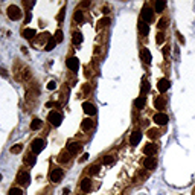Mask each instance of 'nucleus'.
<instances>
[{
  "instance_id": "1",
  "label": "nucleus",
  "mask_w": 195,
  "mask_h": 195,
  "mask_svg": "<svg viewBox=\"0 0 195 195\" xmlns=\"http://www.w3.org/2000/svg\"><path fill=\"white\" fill-rule=\"evenodd\" d=\"M8 17L11 18V20H20L21 18V11H20V8L18 6H15V5H11L9 8H8Z\"/></svg>"
},
{
  "instance_id": "2",
  "label": "nucleus",
  "mask_w": 195,
  "mask_h": 195,
  "mask_svg": "<svg viewBox=\"0 0 195 195\" xmlns=\"http://www.w3.org/2000/svg\"><path fill=\"white\" fill-rule=\"evenodd\" d=\"M44 140L43 139H34L32 140V143H31V150H32V153L34 154H40L43 150H44Z\"/></svg>"
},
{
  "instance_id": "3",
  "label": "nucleus",
  "mask_w": 195,
  "mask_h": 195,
  "mask_svg": "<svg viewBox=\"0 0 195 195\" xmlns=\"http://www.w3.org/2000/svg\"><path fill=\"white\" fill-rule=\"evenodd\" d=\"M47 120H49L53 127H58V125H61V122H63V116H61V113H58V111H52V113H49Z\"/></svg>"
},
{
  "instance_id": "4",
  "label": "nucleus",
  "mask_w": 195,
  "mask_h": 195,
  "mask_svg": "<svg viewBox=\"0 0 195 195\" xmlns=\"http://www.w3.org/2000/svg\"><path fill=\"white\" fill-rule=\"evenodd\" d=\"M143 21H146V23H150V21H153V18H154V11L150 8V6H143V9H142V17H140Z\"/></svg>"
},
{
  "instance_id": "5",
  "label": "nucleus",
  "mask_w": 195,
  "mask_h": 195,
  "mask_svg": "<svg viewBox=\"0 0 195 195\" xmlns=\"http://www.w3.org/2000/svg\"><path fill=\"white\" fill-rule=\"evenodd\" d=\"M17 181H18L21 186H28V185L31 183V175H29V172H28V171H21V172L18 174V177H17Z\"/></svg>"
},
{
  "instance_id": "6",
  "label": "nucleus",
  "mask_w": 195,
  "mask_h": 195,
  "mask_svg": "<svg viewBox=\"0 0 195 195\" xmlns=\"http://www.w3.org/2000/svg\"><path fill=\"white\" fill-rule=\"evenodd\" d=\"M64 177V172H63V169H60V168H55V169H52L50 171V180L53 181V183H58L61 178Z\"/></svg>"
},
{
  "instance_id": "7",
  "label": "nucleus",
  "mask_w": 195,
  "mask_h": 195,
  "mask_svg": "<svg viewBox=\"0 0 195 195\" xmlns=\"http://www.w3.org/2000/svg\"><path fill=\"white\" fill-rule=\"evenodd\" d=\"M67 67L72 70V72H76L79 69V61H78V58H75V57H70V58H67Z\"/></svg>"
},
{
  "instance_id": "8",
  "label": "nucleus",
  "mask_w": 195,
  "mask_h": 195,
  "mask_svg": "<svg viewBox=\"0 0 195 195\" xmlns=\"http://www.w3.org/2000/svg\"><path fill=\"white\" fill-rule=\"evenodd\" d=\"M82 110H84L85 115H90V116L96 115V107L93 104H90V102H84L82 104Z\"/></svg>"
},
{
  "instance_id": "9",
  "label": "nucleus",
  "mask_w": 195,
  "mask_h": 195,
  "mask_svg": "<svg viewBox=\"0 0 195 195\" xmlns=\"http://www.w3.org/2000/svg\"><path fill=\"white\" fill-rule=\"evenodd\" d=\"M169 87H171V82H169L166 78L160 79V81L157 82V88H158V92H162V93H165Z\"/></svg>"
},
{
  "instance_id": "10",
  "label": "nucleus",
  "mask_w": 195,
  "mask_h": 195,
  "mask_svg": "<svg viewBox=\"0 0 195 195\" xmlns=\"http://www.w3.org/2000/svg\"><path fill=\"white\" fill-rule=\"evenodd\" d=\"M157 150H158V148H157L154 143H146V145H145V148H143V153H145L146 156L153 157L157 153Z\"/></svg>"
},
{
  "instance_id": "11",
  "label": "nucleus",
  "mask_w": 195,
  "mask_h": 195,
  "mask_svg": "<svg viewBox=\"0 0 195 195\" xmlns=\"http://www.w3.org/2000/svg\"><path fill=\"white\" fill-rule=\"evenodd\" d=\"M81 150H82V145H81L79 142H73V143H69V146H67V151H69L70 154H78Z\"/></svg>"
},
{
  "instance_id": "12",
  "label": "nucleus",
  "mask_w": 195,
  "mask_h": 195,
  "mask_svg": "<svg viewBox=\"0 0 195 195\" xmlns=\"http://www.w3.org/2000/svg\"><path fill=\"white\" fill-rule=\"evenodd\" d=\"M168 116L165 115V113H157L156 116H154V122H156L157 125H166L168 123Z\"/></svg>"
},
{
  "instance_id": "13",
  "label": "nucleus",
  "mask_w": 195,
  "mask_h": 195,
  "mask_svg": "<svg viewBox=\"0 0 195 195\" xmlns=\"http://www.w3.org/2000/svg\"><path fill=\"white\" fill-rule=\"evenodd\" d=\"M140 139H142V133H140V131H133V134L130 136V143H131L133 146H136V145L140 142Z\"/></svg>"
},
{
  "instance_id": "14",
  "label": "nucleus",
  "mask_w": 195,
  "mask_h": 195,
  "mask_svg": "<svg viewBox=\"0 0 195 195\" xmlns=\"http://www.w3.org/2000/svg\"><path fill=\"white\" fill-rule=\"evenodd\" d=\"M35 34H37V31L32 29V28H26V29L21 32V35H23L26 40H32V37H35Z\"/></svg>"
},
{
  "instance_id": "15",
  "label": "nucleus",
  "mask_w": 195,
  "mask_h": 195,
  "mask_svg": "<svg viewBox=\"0 0 195 195\" xmlns=\"http://www.w3.org/2000/svg\"><path fill=\"white\" fill-rule=\"evenodd\" d=\"M137 26H139V31H140V34H142V35H148V31H150V28H148L146 21H143V20L140 18Z\"/></svg>"
},
{
  "instance_id": "16",
  "label": "nucleus",
  "mask_w": 195,
  "mask_h": 195,
  "mask_svg": "<svg viewBox=\"0 0 195 195\" xmlns=\"http://www.w3.org/2000/svg\"><path fill=\"white\" fill-rule=\"evenodd\" d=\"M81 189H82L84 192H88V191L92 189V181H90V178H82V180H81Z\"/></svg>"
},
{
  "instance_id": "17",
  "label": "nucleus",
  "mask_w": 195,
  "mask_h": 195,
  "mask_svg": "<svg viewBox=\"0 0 195 195\" xmlns=\"http://www.w3.org/2000/svg\"><path fill=\"white\" fill-rule=\"evenodd\" d=\"M157 166V158L154 157H148V158H145V168H148V169H154Z\"/></svg>"
},
{
  "instance_id": "18",
  "label": "nucleus",
  "mask_w": 195,
  "mask_h": 195,
  "mask_svg": "<svg viewBox=\"0 0 195 195\" xmlns=\"http://www.w3.org/2000/svg\"><path fill=\"white\" fill-rule=\"evenodd\" d=\"M70 156H72V154H70L69 151H63V153L60 154V157H58V162H60V163H67V162L70 160Z\"/></svg>"
},
{
  "instance_id": "19",
  "label": "nucleus",
  "mask_w": 195,
  "mask_h": 195,
  "mask_svg": "<svg viewBox=\"0 0 195 195\" xmlns=\"http://www.w3.org/2000/svg\"><path fill=\"white\" fill-rule=\"evenodd\" d=\"M142 60H143L146 64L151 63V52H150L148 49H142Z\"/></svg>"
},
{
  "instance_id": "20",
  "label": "nucleus",
  "mask_w": 195,
  "mask_h": 195,
  "mask_svg": "<svg viewBox=\"0 0 195 195\" xmlns=\"http://www.w3.org/2000/svg\"><path fill=\"white\" fill-rule=\"evenodd\" d=\"M41 125H43V122L35 117V119H32V122H31V130H32V131H37V130L41 128Z\"/></svg>"
},
{
  "instance_id": "21",
  "label": "nucleus",
  "mask_w": 195,
  "mask_h": 195,
  "mask_svg": "<svg viewBox=\"0 0 195 195\" xmlns=\"http://www.w3.org/2000/svg\"><path fill=\"white\" fill-rule=\"evenodd\" d=\"M72 43L73 44H81L82 43V34L81 32H73L72 34Z\"/></svg>"
},
{
  "instance_id": "22",
  "label": "nucleus",
  "mask_w": 195,
  "mask_h": 195,
  "mask_svg": "<svg viewBox=\"0 0 195 195\" xmlns=\"http://www.w3.org/2000/svg\"><path fill=\"white\" fill-rule=\"evenodd\" d=\"M92 127H93V120H92V119H84V120H82V123H81V128H82L84 131L90 130Z\"/></svg>"
},
{
  "instance_id": "23",
  "label": "nucleus",
  "mask_w": 195,
  "mask_h": 195,
  "mask_svg": "<svg viewBox=\"0 0 195 195\" xmlns=\"http://www.w3.org/2000/svg\"><path fill=\"white\" fill-rule=\"evenodd\" d=\"M55 44H57L55 38H52V37H50V38H49V41L46 43V46H44V50H47V52H49V50H53Z\"/></svg>"
},
{
  "instance_id": "24",
  "label": "nucleus",
  "mask_w": 195,
  "mask_h": 195,
  "mask_svg": "<svg viewBox=\"0 0 195 195\" xmlns=\"http://www.w3.org/2000/svg\"><path fill=\"white\" fill-rule=\"evenodd\" d=\"M154 105H156L157 110H163V108H165V105H166V102H165V99H163V98H158V99L154 101Z\"/></svg>"
},
{
  "instance_id": "25",
  "label": "nucleus",
  "mask_w": 195,
  "mask_h": 195,
  "mask_svg": "<svg viewBox=\"0 0 195 195\" xmlns=\"http://www.w3.org/2000/svg\"><path fill=\"white\" fill-rule=\"evenodd\" d=\"M165 8H166V2H163V0H158V2L156 3V8H154V11H156V12H162Z\"/></svg>"
},
{
  "instance_id": "26",
  "label": "nucleus",
  "mask_w": 195,
  "mask_h": 195,
  "mask_svg": "<svg viewBox=\"0 0 195 195\" xmlns=\"http://www.w3.org/2000/svg\"><path fill=\"white\" fill-rule=\"evenodd\" d=\"M134 105H136V108H139V110H140V108H143V107H145V98H143V96L137 98V99H136V102H134Z\"/></svg>"
},
{
  "instance_id": "27",
  "label": "nucleus",
  "mask_w": 195,
  "mask_h": 195,
  "mask_svg": "<svg viewBox=\"0 0 195 195\" xmlns=\"http://www.w3.org/2000/svg\"><path fill=\"white\" fill-rule=\"evenodd\" d=\"M73 18H75L76 23H82V21H84V14H82V11H76L75 15H73Z\"/></svg>"
},
{
  "instance_id": "28",
  "label": "nucleus",
  "mask_w": 195,
  "mask_h": 195,
  "mask_svg": "<svg viewBox=\"0 0 195 195\" xmlns=\"http://www.w3.org/2000/svg\"><path fill=\"white\" fill-rule=\"evenodd\" d=\"M146 134H148V137H150V139H156V137H158V134H160V133H158V130L153 128V130H148V133H146Z\"/></svg>"
},
{
  "instance_id": "29",
  "label": "nucleus",
  "mask_w": 195,
  "mask_h": 195,
  "mask_svg": "<svg viewBox=\"0 0 195 195\" xmlns=\"http://www.w3.org/2000/svg\"><path fill=\"white\" fill-rule=\"evenodd\" d=\"M63 40H64V34H63V31L58 29V31L55 32V41H57V43H63Z\"/></svg>"
},
{
  "instance_id": "30",
  "label": "nucleus",
  "mask_w": 195,
  "mask_h": 195,
  "mask_svg": "<svg viewBox=\"0 0 195 195\" xmlns=\"http://www.w3.org/2000/svg\"><path fill=\"white\" fill-rule=\"evenodd\" d=\"M21 151H23V146H21L20 143H18V145H14V146L11 148V153H12V154H20Z\"/></svg>"
},
{
  "instance_id": "31",
  "label": "nucleus",
  "mask_w": 195,
  "mask_h": 195,
  "mask_svg": "<svg viewBox=\"0 0 195 195\" xmlns=\"http://www.w3.org/2000/svg\"><path fill=\"white\" fill-rule=\"evenodd\" d=\"M26 163H28L29 166H34V165L37 163V157L32 156V154H31V156H28V157H26Z\"/></svg>"
},
{
  "instance_id": "32",
  "label": "nucleus",
  "mask_w": 195,
  "mask_h": 195,
  "mask_svg": "<svg viewBox=\"0 0 195 195\" xmlns=\"http://www.w3.org/2000/svg\"><path fill=\"white\" fill-rule=\"evenodd\" d=\"M108 23H110V18H108V17H104V18L98 20V26H101V28H102V26H107Z\"/></svg>"
},
{
  "instance_id": "33",
  "label": "nucleus",
  "mask_w": 195,
  "mask_h": 195,
  "mask_svg": "<svg viewBox=\"0 0 195 195\" xmlns=\"http://www.w3.org/2000/svg\"><path fill=\"white\" fill-rule=\"evenodd\" d=\"M102 162H104V165H113V163H115V157L113 156H105Z\"/></svg>"
},
{
  "instance_id": "34",
  "label": "nucleus",
  "mask_w": 195,
  "mask_h": 195,
  "mask_svg": "<svg viewBox=\"0 0 195 195\" xmlns=\"http://www.w3.org/2000/svg\"><path fill=\"white\" fill-rule=\"evenodd\" d=\"M166 23H168V21H166V18H160V20H158V23H157V28H158V29H165V28L168 26Z\"/></svg>"
},
{
  "instance_id": "35",
  "label": "nucleus",
  "mask_w": 195,
  "mask_h": 195,
  "mask_svg": "<svg viewBox=\"0 0 195 195\" xmlns=\"http://www.w3.org/2000/svg\"><path fill=\"white\" fill-rule=\"evenodd\" d=\"M9 195H23V191H21L20 188H12V189L9 191Z\"/></svg>"
},
{
  "instance_id": "36",
  "label": "nucleus",
  "mask_w": 195,
  "mask_h": 195,
  "mask_svg": "<svg viewBox=\"0 0 195 195\" xmlns=\"http://www.w3.org/2000/svg\"><path fill=\"white\" fill-rule=\"evenodd\" d=\"M148 90H150V84L143 81V82H142V95H140V96H143L145 93H148Z\"/></svg>"
},
{
  "instance_id": "37",
  "label": "nucleus",
  "mask_w": 195,
  "mask_h": 195,
  "mask_svg": "<svg viewBox=\"0 0 195 195\" xmlns=\"http://www.w3.org/2000/svg\"><path fill=\"white\" fill-rule=\"evenodd\" d=\"M88 172H90L92 175L98 174V172H99V166H98V165H93V166H90V168H88Z\"/></svg>"
},
{
  "instance_id": "38",
  "label": "nucleus",
  "mask_w": 195,
  "mask_h": 195,
  "mask_svg": "<svg viewBox=\"0 0 195 195\" xmlns=\"http://www.w3.org/2000/svg\"><path fill=\"white\" fill-rule=\"evenodd\" d=\"M156 41H157V44H162V43L165 41V35H163L162 32H158L156 35Z\"/></svg>"
},
{
  "instance_id": "39",
  "label": "nucleus",
  "mask_w": 195,
  "mask_h": 195,
  "mask_svg": "<svg viewBox=\"0 0 195 195\" xmlns=\"http://www.w3.org/2000/svg\"><path fill=\"white\" fill-rule=\"evenodd\" d=\"M46 87H47V90H55L57 88V82L55 81H50V82H47Z\"/></svg>"
},
{
  "instance_id": "40",
  "label": "nucleus",
  "mask_w": 195,
  "mask_h": 195,
  "mask_svg": "<svg viewBox=\"0 0 195 195\" xmlns=\"http://www.w3.org/2000/svg\"><path fill=\"white\" fill-rule=\"evenodd\" d=\"M169 49H171L169 46H165V47H163V55H165V57H168V55H169Z\"/></svg>"
},
{
  "instance_id": "41",
  "label": "nucleus",
  "mask_w": 195,
  "mask_h": 195,
  "mask_svg": "<svg viewBox=\"0 0 195 195\" xmlns=\"http://www.w3.org/2000/svg\"><path fill=\"white\" fill-rule=\"evenodd\" d=\"M0 75H2L3 78H8V72H6L5 69H0Z\"/></svg>"
},
{
  "instance_id": "42",
  "label": "nucleus",
  "mask_w": 195,
  "mask_h": 195,
  "mask_svg": "<svg viewBox=\"0 0 195 195\" xmlns=\"http://www.w3.org/2000/svg\"><path fill=\"white\" fill-rule=\"evenodd\" d=\"M177 37H178V41H180V43H183V44H185V38H183V35H181L180 32H177Z\"/></svg>"
},
{
  "instance_id": "43",
  "label": "nucleus",
  "mask_w": 195,
  "mask_h": 195,
  "mask_svg": "<svg viewBox=\"0 0 195 195\" xmlns=\"http://www.w3.org/2000/svg\"><path fill=\"white\" fill-rule=\"evenodd\" d=\"M57 18H58V20H61V21L64 20V9L61 11V14H58V17H57Z\"/></svg>"
},
{
  "instance_id": "44",
  "label": "nucleus",
  "mask_w": 195,
  "mask_h": 195,
  "mask_svg": "<svg viewBox=\"0 0 195 195\" xmlns=\"http://www.w3.org/2000/svg\"><path fill=\"white\" fill-rule=\"evenodd\" d=\"M87 158H88V154H87V153H85V154H84V156L81 157V158H79V162H85V160H87Z\"/></svg>"
},
{
  "instance_id": "45",
  "label": "nucleus",
  "mask_w": 195,
  "mask_h": 195,
  "mask_svg": "<svg viewBox=\"0 0 195 195\" xmlns=\"http://www.w3.org/2000/svg\"><path fill=\"white\" fill-rule=\"evenodd\" d=\"M53 105H57V107H58V104H53V102H46V107H47V108H50V107H53Z\"/></svg>"
},
{
  "instance_id": "46",
  "label": "nucleus",
  "mask_w": 195,
  "mask_h": 195,
  "mask_svg": "<svg viewBox=\"0 0 195 195\" xmlns=\"http://www.w3.org/2000/svg\"><path fill=\"white\" fill-rule=\"evenodd\" d=\"M90 5V2H81V6L82 8H85V6H88Z\"/></svg>"
}]
</instances>
